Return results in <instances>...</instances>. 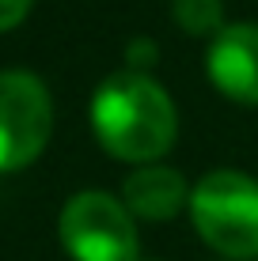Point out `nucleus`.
Here are the masks:
<instances>
[{"instance_id": "f257e3e1", "label": "nucleus", "mask_w": 258, "mask_h": 261, "mask_svg": "<svg viewBox=\"0 0 258 261\" xmlns=\"http://www.w3.org/2000/svg\"><path fill=\"white\" fill-rule=\"evenodd\" d=\"M91 129L106 155L122 163H152L179 137L175 102L148 72H114L91 98Z\"/></svg>"}, {"instance_id": "f03ea898", "label": "nucleus", "mask_w": 258, "mask_h": 261, "mask_svg": "<svg viewBox=\"0 0 258 261\" xmlns=\"http://www.w3.org/2000/svg\"><path fill=\"white\" fill-rule=\"evenodd\" d=\"M198 235L224 257H258V182L243 170H213L190 190Z\"/></svg>"}, {"instance_id": "7ed1b4c3", "label": "nucleus", "mask_w": 258, "mask_h": 261, "mask_svg": "<svg viewBox=\"0 0 258 261\" xmlns=\"http://www.w3.org/2000/svg\"><path fill=\"white\" fill-rule=\"evenodd\" d=\"M57 235L73 261H140L133 212L126 201L99 190L76 193L61 208Z\"/></svg>"}, {"instance_id": "20e7f679", "label": "nucleus", "mask_w": 258, "mask_h": 261, "mask_svg": "<svg viewBox=\"0 0 258 261\" xmlns=\"http://www.w3.org/2000/svg\"><path fill=\"white\" fill-rule=\"evenodd\" d=\"M53 98L34 72H0V170H23L46 151Z\"/></svg>"}, {"instance_id": "39448f33", "label": "nucleus", "mask_w": 258, "mask_h": 261, "mask_svg": "<svg viewBox=\"0 0 258 261\" xmlns=\"http://www.w3.org/2000/svg\"><path fill=\"white\" fill-rule=\"evenodd\" d=\"M205 76L224 98L258 106V23H232L209 38Z\"/></svg>"}, {"instance_id": "423d86ee", "label": "nucleus", "mask_w": 258, "mask_h": 261, "mask_svg": "<svg viewBox=\"0 0 258 261\" xmlns=\"http://www.w3.org/2000/svg\"><path fill=\"white\" fill-rule=\"evenodd\" d=\"M122 201H126V208L133 216H140V220H171V216L182 212V204L190 201V193H186V178L179 170L171 167H140L133 170V174L122 182Z\"/></svg>"}, {"instance_id": "0eeeda50", "label": "nucleus", "mask_w": 258, "mask_h": 261, "mask_svg": "<svg viewBox=\"0 0 258 261\" xmlns=\"http://www.w3.org/2000/svg\"><path fill=\"white\" fill-rule=\"evenodd\" d=\"M171 15H175V23H179L186 34H194V38H217V34L228 27L220 0H175Z\"/></svg>"}, {"instance_id": "6e6552de", "label": "nucleus", "mask_w": 258, "mask_h": 261, "mask_svg": "<svg viewBox=\"0 0 258 261\" xmlns=\"http://www.w3.org/2000/svg\"><path fill=\"white\" fill-rule=\"evenodd\" d=\"M31 4L34 0H0V34L19 27L27 19V12H31Z\"/></svg>"}, {"instance_id": "1a4fd4ad", "label": "nucleus", "mask_w": 258, "mask_h": 261, "mask_svg": "<svg viewBox=\"0 0 258 261\" xmlns=\"http://www.w3.org/2000/svg\"><path fill=\"white\" fill-rule=\"evenodd\" d=\"M156 61V42H133L129 46V65H133V72H140L145 65H152Z\"/></svg>"}, {"instance_id": "9d476101", "label": "nucleus", "mask_w": 258, "mask_h": 261, "mask_svg": "<svg viewBox=\"0 0 258 261\" xmlns=\"http://www.w3.org/2000/svg\"><path fill=\"white\" fill-rule=\"evenodd\" d=\"M148 261H156V257H148Z\"/></svg>"}]
</instances>
